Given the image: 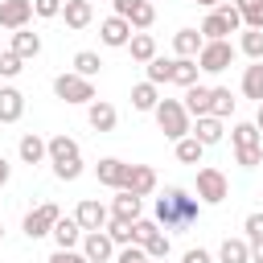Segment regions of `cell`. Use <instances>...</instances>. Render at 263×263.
I'll return each mask as SVG.
<instances>
[{"label":"cell","mask_w":263,"mask_h":263,"mask_svg":"<svg viewBox=\"0 0 263 263\" xmlns=\"http://www.w3.org/2000/svg\"><path fill=\"white\" fill-rule=\"evenodd\" d=\"M197 58H173V74H168V82H177V86H193L197 82Z\"/></svg>","instance_id":"cell-25"},{"label":"cell","mask_w":263,"mask_h":263,"mask_svg":"<svg viewBox=\"0 0 263 263\" xmlns=\"http://www.w3.org/2000/svg\"><path fill=\"white\" fill-rule=\"evenodd\" d=\"M8 177H12V164H8V160H4V156H0V189H4V185H8Z\"/></svg>","instance_id":"cell-49"},{"label":"cell","mask_w":263,"mask_h":263,"mask_svg":"<svg viewBox=\"0 0 263 263\" xmlns=\"http://www.w3.org/2000/svg\"><path fill=\"white\" fill-rule=\"evenodd\" d=\"M222 263H251V242L247 238H226L222 251H218Z\"/></svg>","instance_id":"cell-31"},{"label":"cell","mask_w":263,"mask_h":263,"mask_svg":"<svg viewBox=\"0 0 263 263\" xmlns=\"http://www.w3.org/2000/svg\"><path fill=\"white\" fill-rule=\"evenodd\" d=\"M197 210H201L197 197H189L185 189L168 185L164 197H156V226L160 230H185V226L197 222Z\"/></svg>","instance_id":"cell-1"},{"label":"cell","mask_w":263,"mask_h":263,"mask_svg":"<svg viewBox=\"0 0 263 263\" xmlns=\"http://www.w3.org/2000/svg\"><path fill=\"white\" fill-rule=\"evenodd\" d=\"M238 29H242V16H238V8L222 0V4H218V8H214L205 21H201V29H197V33H201L205 41H226V33H238Z\"/></svg>","instance_id":"cell-4"},{"label":"cell","mask_w":263,"mask_h":263,"mask_svg":"<svg viewBox=\"0 0 263 263\" xmlns=\"http://www.w3.org/2000/svg\"><path fill=\"white\" fill-rule=\"evenodd\" d=\"M82 255L90 263H107L115 255V242L107 238V230H82Z\"/></svg>","instance_id":"cell-12"},{"label":"cell","mask_w":263,"mask_h":263,"mask_svg":"<svg viewBox=\"0 0 263 263\" xmlns=\"http://www.w3.org/2000/svg\"><path fill=\"white\" fill-rule=\"evenodd\" d=\"M16 156H21L25 164H41V160H45V140H41L37 132H25L21 144H16Z\"/></svg>","instance_id":"cell-23"},{"label":"cell","mask_w":263,"mask_h":263,"mask_svg":"<svg viewBox=\"0 0 263 263\" xmlns=\"http://www.w3.org/2000/svg\"><path fill=\"white\" fill-rule=\"evenodd\" d=\"M156 103H160L156 82H148V78H144V82H136V86H132V107H136V111H152Z\"/></svg>","instance_id":"cell-26"},{"label":"cell","mask_w":263,"mask_h":263,"mask_svg":"<svg viewBox=\"0 0 263 263\" xmlns=\"http://www.w3.org/2000/svg\"><path fill=\"white\" fill-rule=\"evenodd\" d=\"M111 4H115V16H127V12H132V4H136V0H111Z\"/></svg>","instance_id":"cell-48"},{"label":"cell","mask_w":263,"mask_h":263,"mask_svg":"<svg viewBox=\"0 0 263 263\" xmlns=\"http://www.w3.org/2000/svg\"><path fill=\"white\" fill-rule=\"evenodd\" d=\"M193 4H201V8H218L222 0H193Z\"/></svg>","instance_id":"cell-52"},{"label":"cell","mask_w":263,"mask_h":263,"mask_svg":"<svg viewBox=\"0 0 263 263\" xmlns=\"http://www.w3.org/2000/svg\"><path fill=\"white\" fill-rule=\"evenodd\" d=\"M123 21H127L136 33H144V29L156 21V4H152V0H136V4H132V12H127Z\"/></svg>","instance_id":"cell-27"},{"label":"cell","mask_w":263,"mask_h":263,"mask_svg":"<svg viewBox=\"0 0 263 263\" xmlns=\"http://www.w3.org/2000/svg\"><path fill=\"white\" fill-rule=\"evenodd\" d=\"M181 107L189 111V119H197V115H210V86H201V82L185 86V99H181Z\"/></svg>","instance_id":"cell-18"},{"label":"cell","mask_w":263,"mask_h":263,"mask_svg":"<svg viewBox=\"0 0 263 263\" xmlns=\"http://www.w3.org/2000/svg\"><path fill=\"white\" fill-rule=\"evenodd\" d=\"M62 21H66V29H86V25L95 21L90 0H66V4H62Z\"/></svg>","instance_id":"cell-16"},{"label":"cell","mask_w":263,"mask_h":263,"mask_svg":"<svg viewBox=\"0 0 263 263\" xmlns=\"http://www.w3.org/2000/svg\"><path fill=\"white\" fill-rule=\"evenodd\" d=\"M119 189H127V193H136V197H148V193L156 189V168H152V164H127Z\"/></svg>","instance_id":"cell-9"},{"label":"cell","mask_w":263,"mask_h":263,"mask_svg":"<svg viewBox=\"0 0 263 263\" xmlns=\"http://www.w3.org/2000/svg\"><path fill=\"white\" fill-rule=\"evenodd\" d=\"M99 70H103V62H99V53H95V49H78V53H74V74L95 78Z\"/></svg>","instance_id":"cell-34"},{"label":"cell","mask_w":263,"mask_h":263,"mask_svg":"<svg viewBox=\"0 0 263 263\" xmlns=\"http://www.w3.org/2000/svg\"><path fill=\"white\" fill-rule=\"evenodd\" d=\"M103 230H107V238H111L115 247H127V242H132V222H119V218H107V226H103Z\"/></svg>","instance_id":"cell-37"},{"label":"cell","mask_w":263,"mask_h":263,"mask_svg":"<svg viewBox=\"0 0 263 263\" xmlns=\"http://www.w3.org/2000/svg\"><path fill=\"white\" fill-rule=\"evenodd\" d=\"M0 238H4V226H0Z\"/></svg>","instance_id":"cell-54"},{"label":"cell","mask_w":263,"mask_h":263,"mask_svg":"<svg viewBox=\"0 0 263 263\" xmlns=\"http://www.w3.org/2000/svg\"><path fill=\"white\" fill-rule=\"evenodd\" d=\"M45 160L53 164V177L58 181H78L82 177V148L66 132L53 136V140H45Z\"/></svg>","instance_id":"cell-2"},{"label":"cell","mask_w":263,"mask_h":263,"mask_svg":"<svg viewBox=\"0 0 263 263\" xmlns=\"http://www.w3.org/2000/svg\"><path fill=\"white\" fill-rule=\"evenodd\" d=\"M201 152H205V144H197L193 136H181L177 140V160L181 164H201Z\"/></svg>","instance_id":"cell-36"},{"label":"cell","mask_w":263,"mask_h":263,"mask_svg":"<svg viewBox=\"0 0 263 263\" xmlns=\"http://www.w3.org/2000/svg\"><path fill=\"white\" fill-rule=\"evenodd\" d=\"M238 53H247L251 62H263V29H238Z\"/></svg>","instance_id":"cell-30"},{"label":"cell","mask_w":263,"mask_h":263,"mask_svg":"<svg viewBox=\"0 0 263 263\" xmlns=\"http://www.w3.org/2000/svg\"><path fill=\"white\" fill-rule=\"evenodd\" d=\"M25 115V95L16 86H0V123H16Z\"/></svg>","instance_id":"cell-17"},{"label":"cell","mask_w":263,"mask_h":263,"mask_svg":"<svg viewBox=\"0 0 263 263\" xmlns=\"http://www.w3.org/2000/svg\"><path fill=\"white\" fill-rule=\"evenodd\" d=\"M49 263H90L82 251H74V247H58L53 255H49Z\"/></svg>","instance_id":"cell-46"},{"label":"cell","mask_w":263,"mask_h":263,"mask_svg":"<svg viewBox=\"0 0 263 263\" xmlns=\"http://www.w3.org/2000/svg\"><path fill=\"white\" fill-rule=\"evenodd\" d=\"M210 115H218V119L234 115V95L226 86H210Z\"/></svg>","instance_id":"cell-29"},{"label":"cell","mask_w":263,"mask_h":263,"mask_svg":"<svg viewBox=\"0 0 263 263\" xmlns=\"http://www.w3.org/2000/svg\"><path fill=\"white\" fill-rule=\"evenodd\" d=\"M62 218V210L53 205V201H41L37 210H29L25 214V222H21V230H25V238H45L49 230H53V222Z\"/></svg>","instance_id":"cell-8"},{"label":"cell","mask_w":263,"mask_h":263,"mask_svg":"<svg viewBox=\"0 0 263 263\" xmlns=\"http://www.w3.org/2000/svg\"><path fill=\"white\" fill-rule=\"evenodd\" d=\"M33 21V0H0V29L16 33Z\"/></svg>","instance_id":"cell-10"},{"label":"cell","mask_w":263,"mask_h":263,"mask_svg":"<svg viewBox=\"0 0 263 263\" xmlns=\"http://www.w3.org/2000/svg\"><path fill=\"white\" fill-rule=\"evenodd\" d=\"M152 115H156V127L164 132V140H181V136H189V111L181 107V99H160L156 107H152Z\"/></svg>","instance_id":"cell-3"},{"label":"cell","mask_w":263,"mask_h":263,"mask_svg":"<svg viewBox=\"0 0 263 263\" xmlns=\"http://www.w3.org/2000/svg\"><path fill=\"white\" fill-rule=\"evenodd\" d=\"M74 218H78V226L82 230H103L107 226V205L103 201H95V197H86V201H78V210H74Z\"/></svg>","instance_id":"cell-14"},{"label":"cell","mask_w":263,"mask_h":263,"mask_svg":"<svg viewBox=\"0 0 263 263\" xmlns=\"http://www.w3.org/2000/svg\"><path fill=\"white\" fill-rule=\"evenodd\" d=\"M127 49H132L136 62H152V58H156V37H152V33H132Z\"/></svg>","instance_id":"cell-33"},{"label":"cell","mask_w":263,"mask_h":263,"mask_svg":"<svg viewBox=\"0 0 263 263\" xmlns=\"http://www.w3.org/2000/svg\"><path fill=\"white\" fill-rule=\"evenodd\" d=\"M230 140H234V148H255V144H263V132L255 123H234Z\"/></svg>","instance_id":"cell-35"},{"label":"cell","mask_w":263,"mask_h":263,"mask_svg":"<svg viewBox=\"0 0 263 263\" xmlns=\"http://www.w3.org/2000/svg\"><path fill=\"white\" fill-rule=\"evenodd\" d=\"M115 263H152V259H148V251H144L140 242H127V247L115 255Z\"/></svg>","instance_id":"cell-43"},{"label":"cell","mask_w":263,"mask_h":263,"mask_svg":"<svg viewBox=\"0 0 263 263\" xmlns=\"http://www.w3.org/2000/svg\"><path fill=\"white\" fill-rule=\"evenodd\" d=\"M156 230H160L156 222H148V218H136V222H132V242H140V247H144V242H148Z\"/></svg>","instance_id":"cell-42"},{"label":"cell","mask_w":263,"mask_h":263,"mask_svg":"<svg viewBox=\"0 0 263 263\" xmlns=\"http://www.w3.org/2000/svg\"><path fill=\"white\" fill-rule=\"evenodd\" d=\"M12 53L25 58V62L37 58V53H41V33H33V29H16V33H12Z\"/></svg>","instance_id":"cell-22"},{"label":"cell","mask_w":263,"mask_h":263,"mask_svg":"<svg viewBox=\"0 0 263 263\" xmlns=\"http://www.w3.org/2000/svg\"><path fill=\"white\" fill-rule=\"evenodd\" d=\"M189 136H193L197 144H205V148H214V144H222V136H226V127H222V119H218V115H197V123L189 127Z\"/></svg>","instance_id":"cell-13"},{"label":"cell","mask_w":263,"mask_h":263,"mask_svg":"<svg viewBox=\"0 0 263 263\" xmlns=\"http://www.w3.org/2000/svg\"><path fill=\"white\" fill-rule=\"evenodd\" d=\"M152 263H168V259H152Z\"/></svg>","instance_id":"cell-53"},{"label":"cell","mask_w":263,"mask_h":263,"mask_svg":"<svg viewBox=\"0 0 263 263\" xmlns=\"http://www.w3.org/2000/svg\"><path fill=\"white\" fill-rule=\"evenodd\" d=\"M132 33H136V29H132L123 16H107V21L99 25V41H103L107 49H123V45L132 41Z\"/></svg>","instance_id":"cell-11"},{"label":"cell","mask_w":263,"mask_h":263,"mask_svg":"<svg viewBox=\"0 0 263 263\" xmlns=\"http://www.w3.org/2000/svg\"><path fill=\"white\" fill-rule=\"evenodd\" d=\"M49 234H53L58 247H78V242H82V226H78V218H58Z\"/></svg>","instance_id":"cell-24"},{"label":"cell","mask_w":263,"mask_h":263,"mask_svg":"<svg viewBox=\"0 0 263 263\" xmlns=\"http://www.w3.org/2000/svg\"><path fill=\"white\" fill-rule=\"evenodd\" d=\"M255 127L263 132V103H259V111H255Z\"/></svg>","instance_id":"cell-51"},{"label":"cell","mask_w":263,"mask_h":263,"mask_svg":"<svg viewBox=\"0 0 263 263\" xmlns=\"http://www.w3.org/2000/svg\"><path fill=\"white\" fill-rule=\"evenodd\" d=\"M53 95L62 103H95V82L82 74H58L53 78Z\"/></svg>","instance_id":"cell-7"},{"label":"cell","mask_w":263,"mask_h":263,"mask_svg":"<svg viewBox=\"0 0 263 263\" xmlns=\"http://www.w3.org/2000/svg\"><path fill=\"white\" fill-rule=\"evenodd\" d=\"M242 95L255 99V103H263V62H251L242 70Z\"/></svg>","instance_id":"cell-28"},{"label":"cell","mask_w":263,"mask_h":263,"mask_svg":"<svg viewBox=\"0 0 263 263\" xmlns=\"http://www.w3.org/2000/svg\"><path fill=\"white\" fill-rule=\"evenodd\" d=\"M201 45H205V37H201L197 29H177V33H173V53H177V58H197Z\"/></svg>","instance_id":"cell-21"},{"label":"cell","mask_w":263,"mask_h":263,"mask_svg":"<svg viewBox=\"0 0 263 263\" xmlns=\"http://www.w3.org/2000/svg\"><path fill=\"white\" fill-rule=\"evenodd\" d=\"M95 173H99V181H103L107 189H119V185H123V173H127V160H119V156H103V160L95 164Z\"/></svg>","instance_id":"cell-20"},{"label":"cell","mask_w":263,"mask_h":263,"mask_svg":"<svg viewBox=\"0 0 263 263\" xmlns=\"http://www.w3.org/2000/svg\"><path fill=\"white\" fill-rule=\"evenodd\" d=\"M148 66V82H168V74H173V58H152V62H144Z\"/></svg>","instance_id":"cell-39"},{"label":"cell","mask_w":263,"mask_h":263,"mask_svg":"<svg viewBox=\"0 0 263 263\" xmlns=\"http://www.w3.org/2000/svg\"><path fill=\"white\" fill-rule=\"evenodd\" d=\"M230 197V181H226V173L222 168H197V201L201 205H222Z\"/></svg>","instance_id":"cell-5"},{"label":"cell","mask_w":263,"mask_h":263,"mask_svg":"<svg viewBox=\"0 0 263 263\" xmlns=\"http://www.w3.org/2000/svg\"><path fill=\"white\" fill-rule=\"evenodd\" d=\"M25 70V58H16L12 49H0V78H16Z\"/></svg>","instance_id":"cell-40"},{"label":"cell","mask_w":263,"mask_h":263,"mask_svg":"<svg viewBox=\"0 0 263 263\" xmlns=\"http://www.w3.org/2000/svg\"><path fill=\"white\" fill-rule=\"evenodd\" d=\"M181 263H214V259H210V251L193 247V251H185V255H181Z\"/></svg>","instance_id":"cell-47"},{"label":"cell","mask_w":263,"mask_h":263,"mask_svg":"<svg viewBox=\"0 0 263 263\" xmlns=\"http://www.w3.org/2000/svg\"><path fill=\"white\" fill-rule=\"evenodd\" d=\"M168 247H173V238H168V230H156L148 242H144V251H148V259H168Z\"/></svg>","instance_id":"cell-38"},{"label":"cell","mask_w":263,"mask_h":263,"mask_svg":"<svg viewBox=\"0 0 263 263\" xmlns=\"http://www.w3.org/2000/svg\"><path fill=\"white\" fill-rule=\"evenodd\" d=\"M86 119H90V127H95V132H111V127H115V119H119V111H115L107 99H95V103L86 107Z\"/></svg>","instance_id":"cell-19"},{"label":"cell","mask_w":263,"mask_h":263,"mask_svg":"<svg viewBox=\"0 0 263 263\" xmlns=\"http://www.w3.org/2000/svg\"><path fill=\"white\" fill-rule=\"evenodd\" d=\"M242 16V29H263V0H230Z\"/></svg>","instance_id":"cell-32"},{"label":"cell","mask_w":263,"mask_h":263,"mask_svg":"<svg viewBox=\"0 0 263 263\" xmlns=\"http://www.w3.org/2000/svg\"><path fill=\"white\" fill-rule=\"evenodd\" d=\"M234 53H238V49H234L230 41H205V45L197 49V70H201V74H222V70L234 62Z\"/></svg>","instance_id":"cell-6"},{"label":"cell","mask_w":263,"mask_h":263,"mask_svg":"<svg viewBox=\"0 0 263 263\" xmlns=\"http://www.w3.org/2000/svg\"><path fill=\"white\" fill-rule=\"evenodd\" d=\"M251 263H263V242H251Z\"/></svg>","instance_id":"cell-50"},{"label":"cell","mask_w":263,"mask_h":263,"mask_svg":"<svg viewBox=\"0 0 263 263\" xmlns=\"http://www.w3.org/2000/svg\"><path fill=\"white\" fill-rule=\"evenodd\" d=\"M242 238L247 242H263V210H255V214H247V222H242Z\"/></svg>","instance_id":"cell-41"},{"label":"cell","mask_w":263,"mask_h":263,"mask_svg":"<svg viewBox=\"0 0 263 263\" xmlns=\"http://www.w3.org/2000/svg\"><path fill=\"white\" fill-rule=\"evenodd\" d=\"M62 4L66 0H33V16H45V21L49 16H62Z\"/></svg>","instance_id":"cell-45"},{"label":"cell","mask_w":263,"mask_h":263,"mask_svg":"<svg viewBox=\"0 0 263 263\" xmlns=\"http://www.w3.org/2000/svg\"><path fill=\"white\" fill-rule=\"evenodd\" d=\"M140 205H144V197H136V193H127V189H115L111 218H119V222H136V218H140Z\"/></svg>","instance_id":"cell-15"},{"label":"cell","mask_w":263,"mask_h":263,"mask_svg":"<svg viewBox=\"0 0 263 263\" xmlns=\"http://www.w3.org/2000/svg\"><path fill=\"white\" fill-rule=\"evenodd\" d=\"M234 160H238L242 168H255V164L263 160V144H255V148H234Z\"/></svg>","instance_id":"cell-44"}]
</instances>
